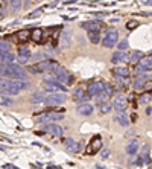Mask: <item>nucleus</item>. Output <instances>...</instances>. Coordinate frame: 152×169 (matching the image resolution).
<instances>
[{
  "label": "nucleus",
  "mask_w": 152,
  "mask_h": 169,
  "mask_svg": "<svg viewBox=\"0 0 152 169\" xmlns=\"http://www.w3.org/2000/svg\"><path fill=\"white\" fill-rule=\"evenodd\" d=\"M58 67H59V63L55 59H43V61H38L34 66H29L27 72L37 75V73H44V72H55Z\"/></svg>",
  "instance_id": "f257e3e1"
},
{
  "label": "nucleus",
  "mask_w": 152,
  "mask_h": 169,
  "mask_svg": "<svg viewBox=\"0 0 152 169\" xmlns=\"http://www.w3.org/2000/svg\"><path fill=\"white\" fill-rule=\"evenodd\" d=\"M27 87H29V82H27V81H23V79H12V81H9V84H8V87L5 89L3 94H6V96H14V94L21 93V92L26 90Z\"/></svg>",
  "instance_id": "f03ea898"
},
{
  "label": "nucleus",
  "mask_w": 152,
  "mask_h": 169,
  "mask_svg": "<svg viewBox=\"0 0 152 169\" xmlns=\"http://www.w3.org/2000/svg\"><path fill=\"white\" fill-rule=\"evenodd\" d=\"M117 41H119V32H117L114 28L108 29L107 34H105V37H102V40H100V43H102V46H103L105 49L114 47V46L117 44Z\"/></svg>",
  "instance_id": "7ed1b4c3"
},
{
  "label": "nucleus",
  "mask_w": 152,
  "mask_h": 169,
  "mask_svg": "<svg viewBox=\"0 0 152 169\" xmlns=\"http://www.w3.org/2000/svg\"><path fill=\"white\" fill-rule=\"evenodd\" d=\"M67 101V96L65 93H49V96H46L44 99V104L53 107V105H61Z\"/></svg>",
  "instance_id": "20e7f679"
},
{
  "label": "nucleus",
  "mask_w": 152,
  "mask_h": 169,
  "mask_svg": "<svg viewBox=\"0 0 152 169\" xmlns=\"http://www.w3.org/2000/svg\"><path fill=\"white\" fill-rule=\"evenodd\" d=\"M44 90L49 92V93H65L67 92V87L62 85L61 82L58 81H44Z\"/></svg>",
  "instance_id": "39448f33"
},
{
  "label": "nucleus",
  "mask_w": 152,
  "mask_h": 169,
  "mask_svg": "<svg viewBox=\"0 0 152 169\" xmlns=\"http://www.w3.org/2000/svg\"><path fill=\"white\" fill-rule=\"evenodd\" d=\"M103 26V23H102V20L96 19V20H88V21H84L82 24H81V28L82 29H85L87 32H90V31H100V28Z\"/></svg>",
  "instance_id": "423d86ee"
},
{
  "label": "nucleus",
  "mask_w": 152,
  "mask_h": 169,
  "mask_svg": "<svg viewBox=\"0 0 152 169\" xmlns=\"http://www.w3.org/2000/svg\"><path fill=\"white\" fill-rule=\"evenodd\" d=\"M152 67V61H151V55H148L146 58L143 56L137 64H135V70L140 73V72H151Z\"/></svg>",
  "instance_id": "0eeeda50"
},
{
  "label": "nucleus",
  "mask_w": 152,
  "mask_h": 169,
  "mask_svg": "<svg viewBox=\"0 0 152 169\" xmlns=\"http://www.w3.org/2000/svg\"><path fill=\"white\" fill-rule=\"evenodd\" d=\"M100 148H102V139H100L99 136H95V137L91 139L88 148H87V154L93 155V154H96L97 151H100Z\"/></svg>",
  "instance_id": "6e6552de"
},
{
  "label": "nucleus",
  "mask_w": 152,
  "mask_h": 169,
  "mask_svg": "<svg viewBox=\"0 0 152 169\" xmlns=\"http://www.w3.org/2000/svg\"><path fill=\"white\" fill-rule=\"evenodd\" d=\"M72 43V34L70 31H62L59 34V47L61 49H69Z\"/></svg>",
  "instance_id": "1a4fd4ad"
},
{
  "label": "nucleus",
  "mask_w": 152,
  "mask_h": 169,
  "mask_svg": "<svg viewBox=\"0 0 152 169\" xmlns=\"http://www.w3.org/2000/svg\"><path fill=\"white\" fill-rule=\"evenodd\" d=\"M129 61V55L125 50H117L114 52L111 56V63L113 64H120V63H128Z\"/></svg>",
  "instance_id": "9d476101"
},
{
  "label": "nucleus",
  "mask_w": 152,
  "mask_h": 169,
  "mask_svg": "<svg viewBox=\"0 0 152 169\" xmlns=\"http://www.w3.org/2000/svg\"><path fill=\"white\" fill-rule=\"evenodd\" d=\"M64 119V113L59 111H44V120L46 122H57Z\"/></svg>",
  "instance_id": "9b49d317"
},
{
  "label": "nucleus",
  "mask_w": 152,
  "mask_h": 169,
  "mask_svg": "<svg viewBox=\"0 0 152 169\" xmlns=\"http://www.w3.org/2000/svg\"><path fill=\"white\" fill-rule=\"evenodd\" d=\"M126 98L125 96H122V94H119L116 99H114V102L111 104L113 105V108L116 111H122V110H125V107H126Z\"/></svg>",
  "instance_id": "f8f14e48"
},
{
  "label": "nucleus",
  "mask_w": 152,
  "mask_h": 169,
  "mask_svg": "<svg viewBox=\"0 0 152 169\" xmlns=\"http://www.w3.org/2000/svg\"><path fill=\"white\" fill-rule=\"evenodd\" d=\"M103 90V82L102 81H97V82H91L87 89V93L90 96H96L97 93H100Z\"/></svg>",
  "instance_id": "ddd939ff"
},
{
  "label": "nucleus",
  "mask_w": 152,
  "mask_h": 169,
  "mask_svg": "<svg viewBox=\"0 0 152 169\" xmlns=\"http://www.w3.org/2000/svg\"><path fill=\"white\" fill-rule=\"evenodd\" d=\"M53 73H55V79H57L58 82H61V84H65V81H67V76H69V73H67V70H65V69H64V67H61V66H59V67H58L57 70H55V72H53Z\"/></svg>",
  "instance_id": "4468645a"
},
{
  "label": "nucleus",
  "mask_w": 152,
  "mask_h": 169,
  "mask_svg": "<svg viewBox=\"0 0 152 169\" xmlns=\"http://www.w3.org/2000/svg\"><path fill=\"white\" fill-rule=\"evenodd\" d=\"M46 131L49 132V134H52V136H55V137H59V136H62L64 134V130L57 125V124H50V125H47L46 127Z\"/></svg>",
  "instance_id": "2eb2a0df"
},
{
  "label": "nucleus",
  "mask_w": 152,
  "mask_h": 169,
  "mask_svg": "<svg viewBox=\"0 0 152 169\" xmlns=\"http://www.w3.org/2000/svg\"><path fill=\"white\" fill-rule=\"evenodd\" d=\"M114 122H117L122 127H128L129 125V119L126 117L125 113H122V111H117V114L114 116Z\"/></svg>",
  "instance_id": "dca6fc26"
},
{
  "label": "nucleus",
  "mask_w": 152,
  "mask_h": 169,
  "mask_svg": "<svg viewBox=\"0 0 152 169\" xmlns=\"http://www.w3.org/2000/svg\"><path fill=\"white\" fill-rule=\"evenodd\" d=\"M78 113H79L81 116H90V114L93 113V105H90L88 102H84V104H81V105L78 107Z\"/></svg>",
  "instance_id": "f3484780"
},
{
  "label": "nucleus",
  "mask_w": 152,
  "mask_h": 169,
  "mask_svg": "<svg viewBox=\"0 0 152 169\" xmlns=\"http://www.w3.org/2000/svg\"><path fill=\"white\" fill-rule=\"evenodd\" d=\"M43 35H44V31H43L41 28H37V29H34V31L31 32L29 37L32 38L35 43H41V41H43Z\"/></svg>",
  "instance_id": "a211bd4d"
},
{
  "label": "nucleus",
  "mask_w": 152,
  "mask_h": 169,
  "mask_svg": "<svg viewBox=\"0 0 152 169\" xmlns=\"http://www.w3.org/2000/svg\"><path fill=\"white\" fill-rule=\"evenodd\" d=\"M113 75L116 78H128L129 75V70L126 67H114L113 69Z\"/></svg>",
  "instance_id": "6ab92c4d"
},
{
  "label": "nucleus",
  "mask_w": 152,
  "mask_h": 169,
  "mask_svg": "<svg viewBox=\"0 0 152 169\" xmlns=\"http://www.w3.org/2000/svg\"><path fill=\"white\" fill-rule=\"evenodd\" d=\"M126 152H128L129 155H135V154L138 152V142H137L135 139L128 143V146H126Z\"/></svg>",
  "instance_id": "aec40b11"
},
{
  "label": "nucleus",
  "mask_w": 152,
  "mask_h": 169,
  "mask_svg": "<svg viewBox=\"0 0 152 169\" xmlns=\"http://www.w3.org/2000/svg\"><path fill=\"white\" fill-rule=\"evenodd\" d=\"M0 63L2 64H12V63H15V55L12 52H8L3 56H0Z\"/></svg>",
  "instance_id": "412c9836"
},
{
  "label": "nucleus",
  "mask_w": 152,
  "mask_h": 169,
  "mask_svg": "<svg viewBox=\"0 0 152 169\" xmlns=\"http://www.w3.org/2000/svg\"><path fill=\"white\" fill-rule=\"evenodd\" d=\"M44 99H46L44 93H43V92H37V93L32 94L31 102H32V104H43V102H44Z\"/></svg>",
  "instance_id": "4be33fe9"
},
{
  "label": "nucleus",
  "mask_w": 152,
  "mask_h": 169,
  "mask_svg": "<svg viewBox=\"0 0 152 169\" xmlns=\"http://www.w3.org/2000/svg\"><path fill=\"white\" fill-rule=\"evenodd\" d=\"M88 40H90L93 44H99L102 37H100V34H99L97 31H90V32H88Z\"/></svg>",
  "instance_id": "5701e85b"
},
{
  "label": "nucleus",
  "mask_w": 152,
  "mask_h": 169,
  "mask_svg": "<svg viewBox=\"0 0 152 169\" xmlns=\"http://www.w3.org/2000/svg\"><path fill=\"white\" fill-rule=\"evenodd\" d=\"M99 107V111L102 113V114H107V113H110L113 110V105L108 102V101H105V102H102V104H99L97 105Z\"/></svg>",
  "instance_id": "b1692460"
},
{
  "label": "nucleus",
  "mask_w": 152,
  "mask_h": 169,
  "mask_svg": "<svg viewBox=\"0 0 152 169\" xmlns=\"http://www.w3.org/2000/svg\"><path fill=\"white\" fill-rule=\"evenodd\" d=\"M8 52H11V44L5 40H0V56H3Z\"/></svg>",
  "instance_id": "393cba45"
},
{
  "label": "nucleus",
  "mask_w": 152,
  "mask_h": 169,
  "mask_svg": "<svg viewBox=\"0 0 152 169\" xmlns=\"http://www.w3.org/2000/svg\"><path fill=\"white\" fill-rule=\"evenodd\" d=\"M108 98H110V94L105 93L103 90L100 92V93L96 94V105H99V104H102V102H105V101H108Z\"/></svg>",
  "instance_id": "a878e982"
},
{
  "label": "nucleus",
  "mask_w": 152,
  "mask_h": 169,
  "mask_svg": "<svg viewBox=\"0 0 152 169\" xmlns=\"http://www.w3.org/2000/svg\"><path fill=\"white\" fill-rule=\"evenodd\" d=\"M0 105H3V107H11V105H14V101H12V98H9V96H0Z\"/></svg>",
  "instance_id": "bb28decb"
},
{
  "label": "nucleus",
  "mask_w": 152,
  "mask_h": 169,
  "mask_svg": "<svg viewBox=\"0 0 152 169\" xmlns=\"http://www.w3.org/2000/svg\"><path fill=\"white\" fill-rule=\"evenodd\" d=\"M143 56H145V55H143V52H140V50H134V54L129 56V59H131V63L135 66V64H137V63L143 58Z\"/></svg>",
  "instance_id": "cd10ccee"
},
{
  "label": "nucleus",
  "mask_w": 152,
  "mask_h": 169,
  "mask_svg": "<svg viewBox=\"0 0 152 169\" xmlns=\"http://www.w3.org/2000/svg\"><path fill=\"white\" fill-rule=\"evenodd\" d=\"M8 3H9V8L12 12H17L21 8V0H8Z\"/></svg>",
  "instance_id": "c85d7f7f"
},
{
  "label": "nucleus",
  "mask_w": 152,
  "mask_h": 169,
  "mask_svg": "<svg viewBox=\"0 0 152 169\" xmlns=\"http://www.w3.org/2000/svg\"><path fill=\"white\" fill-rule=\"evenodd\" d=\"M84 93H85V92H84V89H82V87H76L75 90H73V98H72V99L79 102V99L84 96Z\"/></svg>",
  "instance_id": "c756f323"
},
{
  "label": "nucleus",
  "mask_w": 152,
  "mask_h": 169,
  "mask_svg": "<svg viewBox=\"0 0 152 169\" xmlns=\"http://www.w3.org/2000/svg\"><path fill=\"white\" fill-rule=\"evenodd\" d=\"M29 35H31V32H29L27 29H24V31H20L15 37H17V40H19V41H26V40L29 38Z\"/></svg>",
  "instance_id": "7c9ffc66"
},
{
  "label": "nucleus",
  "mask_w": 152,
  "mask_h": 169,
  "mask_svg": "<svg viewBox=\"0 0 152 169\" xmlns=\"http://www.w3.org/2000/svg\"><path fill=\"white\" fill-rule=\"evenodd\" d=\"M65 146L69 148V151H73V152H76V142L73 140V139H65Z\"/></svg>",
  "instance_id": "2f4dec72"
},
{
  "label": "nucleus",
  "mask_w": 152,
  "mask_h": 169,
  "mask_svg": "<svg viewBox=\"0 0 152 169\" xmlns=\"http://www.w3.org/2000/svg\"><path fill=\"white\" fill-rule=\"evenodd\" d=\"M8 84H9V79H6V78L0 76V94H3L5 89L8 87Z\"/></svg>",
  "instance_id": "473e14b6"
},
{
  "label": "nucleus",
  "mask_w": 152,
  "mask_h": 169,
  "mask_svg": "<svg viewBox=\"0 0 152 169\" xmlns=\"http://www.w3.org/2000/svg\"><path fill=\"white\" fill-rule=\"evenodd\" d=\"M19 55L20 56H27V58H31V49H29V47H26V46L20 47V49H19Z\"/></svg>",
  "instance_id": "72a5a7b5"
},
{
  "label": "nucleus",
  "mask_w": 152,
  "mask_h": 169,
  "mask_svg": "<svg viewBox=\"0 0 152 169\" xmlns=\"http://www.w3.org/2000/svg\"><path fill=\"white\" fill-rule=\"evenodd\" d=\"M149 101H151V92L141 94V96H140V99H138V102H140V104H146V102H149Z\"/></svg>",
  "instance_id": "f704fd0d"
},
{
  "label": "nucleus",
  "mask_w": 152,
  "mask_h": 169,
  "mask_svg": "<svg viewBox=\"0 0 152 169\" xmlns=\"http://www.w3.org/2000/svg\"><path fill=\"white\" fill-rule=\"evenodd\" d=\"M117 49L119 50H126L128 49V40H122L120 43H117Z\"/></svg>",
  "instance_id": "c9c22d12"
},
{
  "label": "nucleus",
  "mask_w": 152,
  "mask_h": 169,
  "mask_svg": "<svg viewBox=\"0 0 152 169\" xmlns=\"http://www.w3.org/2000/svg\"><path fill=\"white\" fill-rule=\"evenodd\" d=\"M110 150L108 148H100V155H102V158H108L110 157Z\"/></svg>",
  "instance_id": "e433bc0d"
},
{
  "label": "nucleus",
  "mask_w": 152,
  "mask_h": 169,
  "mask_svg": "<svg viewBox=\"0 0 152 169\" xmlns=\"http://www.w3.org/2000/svg\"><path fill=\"white\" fill-rule=\"evenodd\" d=\"M15 61H17V63H19V64H26V63H27V61H29V58H27V56H15Z\"/></svg>",
  "instance_id": "4c0bfd02"
},
{
  "label": "nucleus",
  "mask_w": 152,
  "mask_h": 169,
  "mask_svg": "<svg viewBox=\"0 0 152 169\" xmlns=\"http://www.w3.org/2000/svg\"><path fill=\"white\" fill-rule=\"evenodd\" d=\"M137 26H138V23H137V21H135V20H131V21H129V23H128V24H126V28H128V29H129V31H131V29H135V28H137Z\"/></svg>",
  "instance_id": "58836bf2"
},
{
  "label": "nucleus",
  "mask_w": 152,
  "mask_h": 169,
  "mask_svg": "<svg viewBox=\"0 0 152 169\" xmlns=\"http://www.w3.org/2000/svg\"><path fill=\"white\" fill-rule=\"evenodd\" d=\"M90 99H91V96H90V94H88V93H84V96L79 99V102H81V104H84V102H88Z\"/></svg>",
  "instance_id": "ea45409f"
},
{
  "label": "nucleus",
  "mask_w": 152,
  "mask_h": 169,
  "mask_svg": "<svg viewBox=\"0 0 152 169\" xmlns=\"http://www.w3.org/2000/svg\"><path fill=\"white\" fill-rule=\"evenodd\" d=\"M40 12H41V8H40V9H37V11H34L32 14H29V15H27V19H34V17H37Z\"/></svg>",
  "instance_id": "a19ab883"
},
{
  "label": "nucleus",
  "mask_w": 152,
  "mask_h": 169,
  "mask_svg": "<svg viewBox=\"0 0 152 169\" xmlns=\"http://www.w3.org/2000/svg\"><path fill=\"white\" fill-rule=\"evenodd\" d=\"M5 73H6V72H5V66L0 63V76H3V78H5Z\"/></svg>",
  "instance_id": "79ce46f5"
},
{
  "label": "nucleus",
  "mask_w": 152,
  "mask_h": 169,
  "mask_svg": "<svg viewBox=\"0 0 152 169\" xmlns=\"http://www.w3.org/2000/svg\"><path fill=\"white\" fill-rule=\"evenodd\" d=\"M97 17H105V15H108V12H95Z\"/></svg>",
  "instance_id": "37998d69"
},
{
  "label": "nucleus",
  "mask_w": 152,
  "mask_h": 169,
  "mask_svg": "<svg viewBox=\"0 0 152 169\" xmlns=\"http://www.w3.org/2000/svg\"><path fill=\"white\" fill-rule=\"evenodd\" d=\"M3 17H5V11H3V8L0 6V20L3 19Z\"/></svg>",
  "instance_id": "c03bdc74"
},
{
  "label": "nucleus",
  "mask_w": 152,
  "mask_h": 169,
  "mask_svg": "<svg viewBox=\"0 0 152 169\" xmlns=\"http://www.w3.org/2000/svg\"><path fill=\"white\" fill-rule=\"evenodd\" d=\"M5 168L6 169H19V168H15V166H12V165H5Z\"/></svg>",
  "instance_id": "a18cd8bd"
},
{
  "label": "nucleus",
  "mask_w": 152,
  "mask_h": 169,
  "mask_svg": "<svg viewBox=\"0 0 152 169\" xmlns=\"http://www.w3.org/2000/svg\"><path fill=\"white\" fill-rule=\"evenodd\" d=\"M151 110H152V108H151V107H148V108H146V114H148V116H151Z\"/></svg>",
  "instance_id": "49530a36"
},
{
  "label": "nucleus",
  "mask_w": 152,
  "mask_h": 169,
  "mask_svg": "<svg viewBox=\"0 0 152 169\" xmlns=\"http://www.w3.org/2000/svg\"><path fill=\"white\" fill-rule=\"evenodd\" d=\"M72 3H76V0H67L65 5H72Z\"/></svg>",
  "instance_id": "de8ad7c7"
},
{
  "label": "nucleus",
  "mask_w": 152,
  "mask_h": 169,
  "mask_svg": "<svg viewBox=\"0 0 152 169\" xmlns=\"http://www.w3.org/2000/svg\"><path fill=\"white\" fill-rule=\"evenodd\" d=\"M29 3H31V0H26L24 2V6H29Z\"/></svg>",
  "instance_id": "09e8293b"
}]
</instances>
